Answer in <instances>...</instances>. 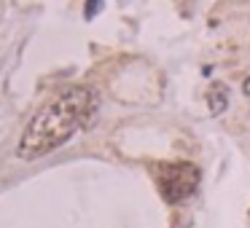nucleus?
Wrapping results in <instances>:
<instances>
[{"label":"nucleus","instance_id":"obj_3","mask_svg":"<svg viewBox=\"0 0 250 228\" xmlns=\"http://www.w3.org/2000/svg\"><path fill=\"white\" fill-rule=\"evenodd\" d=\"M226 105H229V91L223 86H216V89H213V94H210V110L221 113Z\"/></svg>","mask_w":250,"mask_h":228},{"label":"nucleus","instance_id":"obj_1","mask_svg":"<svg viewBox=\"0 0 250 228\" xmlns=\"http://www.w3.org/2000/svg\"><path fill=\"white\" fill-rule=\"evenodd\" d=\"M94 100H97V94L92 89L76 86L67 94L51 100L49 105H43L33 116V121L27 123L22 140H19V158L33 161V158H41L49 151L65 145L83 126V121L94 107Z\"/></svg>","mask_w":250,"mask_h":228},{"label":"nucleus","instance_id":"obj_2","mask_svg":"<svg viewBox=\"0 0 250 228\" xmlns=\"http://www.w3.org/2000/svg\"><path fill=\"white\" fill-rule=\"evenodd\" d=\"M191 169H194V164H169V167H164V169H162V180H159L162 193L169 191V185H178V196H181V199H186L188 193H194L199 177H194V180H183V175H188Z\"/></svg>","mask_w":250,"mask_h":228},{"label":"nucleus","instance_id":"obj_4","mask_svg":"<svg viewBox=\"0 0 250 228\" xmlns=\"http://www.w3.org/2000/svg\"><path fill=\"white\" fill-rule=\"evenodd\" d=\"M100 8H102V3H86V19H92Z\"/></svg>","mask_w":250,"mask_h":228},{"label":"nucleus","instance_id":"obj_5","mask_svg":"<svg viewBox=\"0 0 250 228\" xmlns=\"http://www.w3.org/2000/svg\"><path fill=\"white\" fill-rule=\"evenodd\" d=\"M242 91H245V94H250V78H248V81H245V86H242Z\"/></svg>","mask_w":250,"mask_h":228}]
</instances>
